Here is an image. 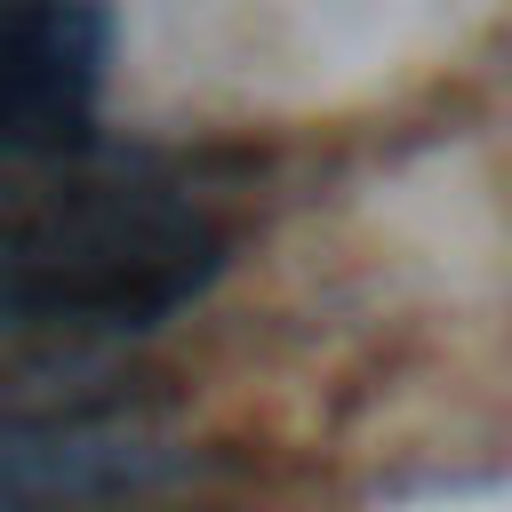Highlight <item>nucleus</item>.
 Returning a JSON list of instances; mask_svg holds the SVG:
<instances>
[{
    "instance_id": "7ed1b4c3",
    "label": "nucleus",
    "mask_w": 512,
    "mask_h": 512,
    "mask_svg": "<svg viewBox=\"0 0 512 512\" xmlns=\"http://www.w3.org/2000/svg\"><path fill=\"white\" fill-rule=\"evenodd\" d=\"M168 456L128 424L88 416H8L0 424V512H64L96 496H128Z\"/></svg>"
},
{
    "instance_id": "f03ea898",
    "label": "nucleus",
    "mask_w": 512,
    "mask_h": 512,
    "mask_svg": "<svg viewBox=\"0 0 512 512\" xmlns=\"http://www.w3.org/2000/svg\"><path fill=\"white\" fill-rule=\"evenodd\" d=\"M112 64V16L96 0H24L0 16V160H32L80 136Z\"/></svg>"
},
{
    "instance_id": "f257e3e1",
    "label": "nucleus",
    "mask_w": 512,
    "mask_h": 512,
    "mask_svg": "<svg viewBox=\"0 0 512 512\" xmlns=\"http://www.w3.org/2000/svg\"><path fill=\"white\" fill-rule=\"evenodd\" d=\"M224 264L208 200L160 176L0 184V328H152Z\"/></svg>"
}]
</instances>
